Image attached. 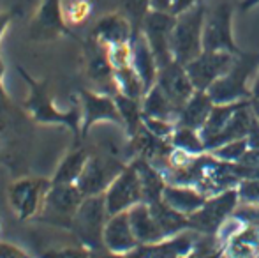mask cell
Here are the masks:
<instances>
[{"label": "cell", "instance_id": "6da1fadb", "mask_svg": "<svg viewBox=\"0 0 259 258\" xmlns=\"http://www.w3.org/2000/svg\"><path fill=\"white\" fill-rule=\"evenodd\" d=\"M18 72L28 87V96L23 103L27 115L42 126H64L74 134L76 141L81 138V106L79 99L74 101L69 110H60L55 104V99L50 92V85L46 80H35L28 71L18 65Z\"/></svg>", "mask_w": 259, "mask_h": 258}, {"label": "cell", "instance_id": "7a4b0ae2", "mask_svg": "<svg viewBox=\"0 0 259 258\" xmlns=\"http://www.w3.org/2000/svg\"><path fill=\"white\" fill-rule=\"evenodd\" d=\"M206 13L205 4L199 2L192 9L177 14L171 34V52H173V60H177L178 64L187 65L205 52L203 28H205Z\"/></svg>", "mask_w": 259, "mask_h": 258}, {"label": "cell", "instance_id": "3957f363", "mask_svg": "<svg viewBox=\"0 0 259 258\" xmlns=\"http://www.w3.org/2000/svg\"><path fill=\"white\" fill-rule=\"evenodd\" d=\"M259 69V57L242 53L238 55L235 65L226 72L222 78H219L210 89L211 101L215 104L238 103V101L250 99V87H252V76H256Z\"/></svg>", "mask_w": 259, "mask_h": 258}, {"label": "cell", "instance_id": "277c9868", "mask_svg": "<svg viewBox=\"0 0 259 258\" xmlns=\"http://www.w3.org/2000/svg\"><path fill=\"white\" fill-rule=\"evenodd\" d=\"M108 210H106L104 193L96 196H85L79 209L72 217L71 230L79 239L81 246L89 249L104 248L103 235L104 227L108 221Z\"/></svg>", "mask_w": 259, "mask_h": 258}, {"label": "cell", "instance_id": "5b68a950", "mask_svg": "<svg viewBox=\"0 0 259 258\" xmlns=\"http://www.w3.org/2000/svg\"><path fill=\"white\" fill-rule=\"evenodd\" d=\"M240 203L238 188H229L217 195H211L206 198L201 209L189 216L191 230L201 232V234L215 235L217 230L222 227L226 219L235 212Z\"/></svg>", "mask_w": 259, "mask_h": 258}, {"label": "cell", "instance_id": "8992f818", "mask_svg": "<svg viewBox=\"0 0 259 258\" xmlns=\"http://www.w3.org/2000/svg\"><path fill=\"white\" fill-rule=\"evenodd\" d=\"M52 188V179L45 177H21L9 186V205L18 219L27 221L37 217L45 205V198Z\"/></svg>", "mask_w": 259, "mask_h": 258}, {"label": "cell", "instance_id": "52a82bcc", "mask_svg": "<svg viewBox=\"0 0 259 258\" xmlns=\"http://www.w3.org/2000/svg\"><path fill=\"white\" fill-rule=\"evenodd\" d=\"M233 13L235 7L229 2H221L206 13L203 28V48L205 52H229L240 55L233 35Z\"/></svg>", "mask_w": 259, "mask_h": 258}, {"label": "cell", "instance_id": "ba28073f", "mask_svg": "<svg viewBox=\"0 0 259 258\" xmlns=\"http://www.w3.org/2000/svg\"><path fill=\"white\" fill-rule=\"evenodd\" d=\"M85 195L78 190L76 184H53L45 198V205L39 214V219L58 227L71 228L72 217L79 209Z\"/></svg>", "mask_w": 259, "mask_h": 258}, {"label": "cell", "instance_id": "9c48e42d", "mask_svg": "<svg viewBox=\"0 0 259 258\" xmlns=\"http://www.w3.org/2000/svg\"><path fill=\"white\" fill-rule=\"evenodd\" d=\"M79 106H81V138L92 131L94 126L109 122L123 128L122 115L116 106L115 96L99 90L81 89L78 92Z\"/></svg>", "mask_w": 259, "mask_h": 258}, {"label": "cell", "instance_id": "30bf717a", "mask_svg": "<svg viewBox=\"0 0 259 258\" xmlns=\"http://www.w3.org/2000/svg\"><path fill=\"white\" fill-rule=\"evenodd\" d=\"M175 20H177V16L169 11L152 9L145 18L143 25H141V34L150 45L157 64H159V69L173 62L171 34H173Z\"/></svg>", "mask_w": 259, "mask_h": 258}, {"label": "cell", "instance_id": "8fae6325", "mask_svg": "<svg viewBox=\"0 0 259 258\" xmlns=\"http://www.w3.org/2000/svg\"><path fill=\"white\" fill-rule=\"evenodd\" d=\"M104 200L108 216L129 210L136 203L143 202V188H141L140 173H138L133 161L125 165V168L109 184V188L104 191Z\"/></svg>", "mask_w": 259, "mask_h": 258}, {"label": "cell", "instance_id": "7c38bea8", "mask_svg": "<svg viewBox=\"0 0 259 258\" xmlns=\"http://www.w3.org/2000/svg\"><path fill=\"white\" fill-rule=\"evenodd\" d=\"M62 2L64 0H41L28 25V35L32 41L46 43L62 35L74 38L72 28H69V25L65 23Z\"/></svg>", "mask_w": 259, "mask_h": 258}, {"label": "cell", "instance_id": "4fadbf2b", "mask_svg": "<svg viewBox=\"0 0 259 258\" xmlns=\"http://www.w3.org/2000/svg\"><path fill=\"white\" fill-rule=\"evenodd\" d=\"M242 55V53H240ZM238 55L229 52H203L185 65L196 90H206L235 65Z\"/></svg>", "mask_w": 259, "mask_h": 258}, {"label": "cell", "instance_id": "5bb4252c", "mask_svg": "<svg viewBox=\"0 0 259 258\" xmlns=\"http://www.w3.org/2000/svg\"><path fill=\"white\" fill-rule=\"evenodd\" d=\"M123 168H125V165L113 156L90 154L85 170L81 172L79 179L76 180V186L85 196L103 195Z\"/></svg>", "mask_w": 259, "mask_h": 258}, {"label": "cell", "instance_id": "9a60e30c", "mask_svg": "<svg viewBox=\"0 0 259 258\" xmlns=\"http://www.w3.org/2000/svg\"><path fill=\"white\" fill-rule=\"evenodd\" d=\"M155 83L169 97L171 103L178 108V112H182L185 103L196 92L194 85H192L191 78H189L187 71H185V65L178 64L177 60H173V62H169L167 65L159 69Z\"/></svg>", "mask_w": 259, "mask_h": 258}, {"label": "cell", "instance_id": "2e32d148", "mask_svg": "<svg viewBox=\"0 0 259 258\" xmlns=\"http://www.w3.org/2000/svg\"><path fill=\"white\" fill-rule=\"evenodd\" d=\"M134 35L136 34H134L133 23L122 11H118V13H108L101 16L94 25L90 38L108 48L122 43H131Z\"/></svg>", "mask_w": 259, "mask_h": 258}, {"label": "cell", "instance_id": "e0dca14e", "mask_svg": "<svg viewBox=\"0 0 259 258\" xmlns=\"http://www.w3.org/2000/svg\"><path fill=\"white\" fill-rule=\"evenodd\" d=\"M83 59H85L87 76L99 87H111L113 92L116 94L115 71L109 64L108 48L90 38L87 43H83Z\"/></svg>", "mask_w": 259, "mask_h": 258}, {"label": "cell", "instance_id": "ac0fdd59", "mask_svg": "<svg viewBox=\"0 0 259 258\" xmlns=\"http://www.w3.org/2000/svg\"><path fill=\"white\" fill-rule=\"evenodd\" d=\"M103 242L104 248H108L113 253H120V255H127L140 246L133 232V227H131L129 210H123V212L113 214V216L108 217L104 227Z\"/></svg>", "mask_w": 259, "mask_h": 258}, {"label": "cell", "instance_id": "d6986e66", "mask_svg": "<svg viewBox=\"0 0 259 258\" xmlns=\"http://www.w3.org/2000/svg\"><path fill=\"white\" fill-rule=\"evenodd\" d=\"M196 239L192 234H178L154 244H140L136 249L127 253L125 258H182L192 253Z\"/></svg>", "mask_w": 259, "mask_h": 258}, {"label": "cell", "instance_id": "ffe728a7", "mask_svg": "<svg viewBox=\"0 0 259 258\" xmlns=\"http://www.w3.org/2000/svg\"><path fill=\"white\" fill-rule=\"evenodd\" d=\"M206 198L208 196L198 188L185 186V184H166L162 191V202L187 217L201 209Z\"/></svg>", "mask_w": 259, "mask_h": 258}, {"label": "cell", "instance_id": "44dd1931", "mask_svg": "<svg viewBox=\"0 0 259 258\" xmlns=\"http://www.w3.org/2000/svg\"><path fill=\"white\" fill-rule=\"evenodd\" d=\"M129 221L140 244H154V242H160L166 239L147 202H140L131 207Z\"/></svg>", "mask_w": 259, "mask_h": 258}, {"label": "cell", "instance_id": "7402d4cb", "mask_svg": "<svg viewBox=\"0 0 259 258\" xmlns=\"http://www.w3.org/2000/svg\"><path fill=\"white\" fill-rule=\"evenodd\" d=\"M133 67L136 69V72L140 75L141 82H143L147 92L155 85L157 75H159V64L152 52L150 45L147 43V39L143 38V34H136L133 38Z\"/></svg>", "mask_w": 259, "mask_h": 258}, {"label": "cell", "instance_id": "603a6c76", "mask_svg": "<svg viewBox=\"0 0 259 258\" xmlns=\"http://www.w3.org/2000/svg\"><path fill=\"white\" fill-rule=\"evenodd\" d=\"M213 104L215 103L211 101L210 94L205 92V90H196L191 99L185 103V106L182 108L177 126H184V128L199 131L205 126L208 115L211 114Z\"/></svg>", "mask_w": 259, "mask_h": 258}, {"label": "cell", "instance_id": "cb8c5ba5", "mask_svg": "<svg viewBox=\"0 0 259 258\" xmlns=\"http://www.w3.org/2000/svg\"><path fill=\"white\" fill-rule=\"evenodd\" d=\"M90 159V152L83 147L72 149L71 152L62 158V161L58 163L57 170H55L52 182L53 184H76V180L79 179L81 172L85 170L87 163Z\"/></svg>", "mask_w": 259, "mask_h": 258}, {"label": "cell", "instance_id": "d4e9b609", "mask_svg": "<svg viewBox=\"0 0 259 258\" xmlns=\"http://www.w3.org/2000/svg\"><path fill=\"white\" fill-rule=\"evenodd\" d=\"M141 108H143V117L166 119V121L178 122V115H180L178 108L171 103V99L162 92V89L157 83L141 99Z\"/></svg>", "mask_w": 259, "mask_h": 258}, {"label": "cell", "instance_id": "484cf974", "mask_svg": "<svg viewBox=\"0 0 259 258\" xmlns=\"http://www.w3.org/2000/svg\"><path fill=\"white\" fill-rule=\"evenodd\" d=\"M115 101H116V106H118L120 115H122L123 129L133 138L134 134L141 129V126H143V108H141V101L127 97V96H123V94H115Z\"/></svg>", "mask_w": 259, "mask_h": 258}, {"label": "cell", "instance_id": "4316f807", "mask_svg": "<svg viewBox=\"0 0 259 258\" xmlns=\"http://www.w3.org/2000/svg\"><path fill=\"white\" fill-rule=\"evenodd\" d=\"M115 87L116 94H123V96L133 97V99L141 101L147 94V89H145L143 82H141L136 69L133 67V64L122 69H115Z\"/></svg>", "mask_w": 259, "mask_h": 258}, {"label": "cell", "instance_id": "83f0119b", "mask_svg": "<svg viewBox=\"0 0 259 258\" xmlns=\"http://www.w3.org/2000/svg\"><path fill=\"white\" fill-rule=\"evenodd\" d=\"M171 143H173V147L187 151L191 154H203V152H206L205 141H203L199 131L184 128V126H177L173 136H171Z\"/></svg>", "mask_w": 259, "mask_h": 258}, {"label": "cell", "instance_id": "f1b7e54d", "mask_svg": "<svg viewBox=\"0 0 259 258\" xmlns=\"http://www.w3.org/2000/svg\"><path fill=\"white\" fill-rule=\"evenodd\" d=\"M64 18L69 28H78L85 23L92 14V2L90 0H64Z\"/></svg>", "mask_w": 259, "mask_h": 258}, {"label": "cell", "instance_id": "f546056e", "mask_svg": "<svg viewBox=\"0 0 259 258\" xmlns=\"http://www.w3.org/2000/svg\"><path fill=\"white\" fill-rule=\"evenodd\" d=\"M152 11V0H122V13L133 23L134 34H140L147 14Z\"/></svg>", "mask_w": 259, "mask_h": 258}, {"label": "cell", "instance_id": "4dcf8cb0", "mask_svg": "<svg viewBox=\"0 0 259 258\" xmlns=\"http://www.w3.org/2000/svg\"><path fill=\"white\" fill-rule=\"evenodd\" d=\"M247 151H249V141H247V138H242V140H233L224 145H219V147L211 149V151H206V152L210 156H213L215 159H221V161L238 163Z\"/></svg>", "mask_w": 259, "mask_h": 258}, {"label": "cell", "instance_id": "1f68e13d", "mask_svg": "<svg viewBox=\"0 0 259 258\" xmlns=\"http://www.w3.org/2000/svg\"><path fill=\"white\" fill-rule=\"evenodd\" d=\"M108 59L113 71L131 65L133 64V43H122V45L108 46Z\"/></svg>", "mask_w": 259, "mask_h": 258}, {"label": "cell", "instance_id": "d6a6232c", "mask_svg": "<svg viewBox=\"0 0 259 258\" xmlns=\"http://www.w3.org/2000/svg\"><path fill=\"white\" fill-rule=\"evenodd\" d=\"M14 114H16V110H14L13 99L9 97L7 90L4 89V83H0V136L7 133L13 126Z\"/></svg>", "mask_w": 259, "mask_h": 258}, {"label": "cell", "instance_id": "836d02e7", "mask_svg": "<svg viewBox=\"0 0 259 258\" xmlns=\"http://www.w3.org/2000/svg\"><path fill=\"white\" fill-rule=\"evenodd\" d=\"M41 258H90V249L85 246L79 248H60V249H50L41 255Z\"/></svg>", "mask_w": 259, "mask_h": 258}, {"label": "cell", "instance_id": "e575fe53", "mask_svg": "<svg viewBox=\"0 0 259 258\" xmlns=\"http://www.w3.org/2000/svg\"><path fill=\"white\" fill-rule=\"evenodd\" d=\"M236 188L242 202H259V179L242 180Z\"/></svg>", "mask_w": 259, "mask_h": 258}, {"label": "cell", "instance_id": "d590c367", "mask_svg": "<svg viewBox=\"0 0 259 258\" xmlns=\"http://www.w3.org/2000/svg\"><path fill=\"white\" fill-rule=\"evenodd\" d=\"M0 258H32L28 253H25L21 248L11 244V242L0 241Z\"/></svg>", "mask_w": 259, "mask_h": 258}, {"label": "cell", "instance_id": "8d00e7d4", "mask_svg": "<svg viewBox=\"0 0 259 258\" xmlns=\"http://www.w3.org/2000/svg\"><path fill=\"white\" fill-rule=\"evenodd\" d=\"M250 108H252V114L254 117L259 121V69L256 72V76H254L252 80V87H250Z\"/></svg>", "mask_w": 259, "mask_h": 258}, {"label": "cell", "instance_id": "74e56055", "mask_svg": "<svg viewBox=\"0 0 259 258\" xmlns=\"http://www.w3.org/2000/svg\"><path fill=\"white\" fill-rule=\"evenodd\" d=\"M199 2H203V0H171L169 13H173L175 16H177V14H182V13H185V11L192 9V7L198 6Z\"/></svg>", "mask_w": 259, "mask_h": 258}, {"label": "cell", "instance_id": "f35d334b", "mask_svg": "<svg viewBox=\"0 0 259 258\" xmlns=\"http://www.w3.org/2000/svg\"><path fill=\"white\" fill-rule=\"evenodd\" d=\"M247 141H249L250 149H259V121L254 117L252 126L249 129V134H247Z\"/></svg>", "mask_w": 259, "mask_h": 258}, {"label": "cell", "instance_id": "ab89813d", "mask_svg": "<svg viewBox=\"0 0 259 258\" xmlns=\"http://www.w3.org/2000/svg\"><path fill=\"white\" fill-rule=\"evenodd\" d=\"M90 258H125V255L113 253L108 248H99V249H90Z\"/></svg>", "mask_w": 259, "mask_h": 258}, {"label": "cell", "instance_id": "60d3db41", "mask_svg": "<svg viewBox=\"0 0 259 258\" xmlns=\"http://www.w3.org/2000/svg\"><path fill=\"white\" fill-rule=\"evenodd\" d=\"M169 7H171V0H152V9L169 11Z\"/></svg>", "mask_w": 259, "mask_h": 258}, {"label": "cell", "instance_id": "b9f144b4", "mask_svg": "<svg viewBox=\"0 0 259 258\" xmlns=\"http://www.w3.org/2000/svg\"><path fill=\"white\" fill-rule=\"evenodd\" d=\"M256 6H259V0H242L240 2V9L242 11H250Z\"/></svg>", "mask_w": 259, "mask_h": 258}, {"label": "cell", "instance_id": "7bdbcfd3", "mask_svg": "<svg viewBox=\"0 0 259 258\" xmlns=\"http://www.w3.org/2000/svg\"><path fill=\"white\" fill-rule=\"evenodd\" d=\"M6 28L7 27H4L2 30H0V43H2L4 34H6ZM4 72H6V64H4V59H2V55H0V83H2V80H4Z\"/></svg>", "mask_w": 259, "mask_h": 258}, {"label": "cell", "instance_id": "ee69618b", "mask_svg": "<svg viewBox=\"0 0 259 258\" xmlns=\"http://www.w3.org/2000/svg\"><path fill=\"white\" fill-rule=\"evenodd\" d=\"M9 25V16H0V30Z\"/></svg>", "mask_w": 259, "mask_h": 258}, {"label": "cell", "instance_id": "f6af8a7d", "mask_svg": "<svg viewBox=\"0 0 259 258\" xmlns=\"http://www.w3.org/2000/svg\"><path fill=\"white\" fill-rule=\"evenodd\" d=\"M182 258H198V256H196L194 253H189V255H184V256H182Z\"/></svg>", "mask_w": 259, "mask_h": 258}, {"label": "cell", "instance_id": "bcb514c9", "mask_svg": "<svg viewBox=\"0 0 259 258\" xmlns=\"http://www.w3.org/2000/svg\"><path fill=\"white\" fill-rule=\"evenodd\" d=\"M257 258H259V256H257Z\"/></svg>", "mask_w": 259, "mask_h": 258}]
</instances>
